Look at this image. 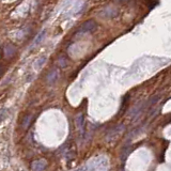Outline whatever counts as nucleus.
I'll use <instances>...</instances> for the list:
<instances>
[{"label": "nucleus", "mask_w": 171, "mask_h": 171, "mask_svg": "<svg viewBox=\"0 0 171 171\" xmlns=\"http://www.w3.org/2000/svg\"><path fill=\"white\" fill-rule=\"evenodd\" d=\"M96 28H98V24L94 22L93 19L87 20L86 23L81 25L78 31L76 32V35H84V34H89L92 33L93 31H95Z\"/></svg>", "instance_id": "f257e3e1"}, {"label": "nucleus", "mask_w": 171, "mask_h": 171, "mask_svg": "<svg viewBox=\"0 0 171 171\" xmlns=\"http://www.w3.org/2000/svg\"><path fill=\"white\" fill-rule=\"evenodd\" d=\"M75 122H76V126H77L78 133H79L80 137L84 138L85 136V131H86V122H85V117L82 114H78L75 118Z\"/></svg>", "instance_id": "39448f33"}, {"label": "nucleus", "mask_w": 171, "mask_h": 171, "mask_svg": "<svg viewBox=\"0 0 171 171\" xmlns=\"http://www.w3.org/2000/svg\"><path fill=\"white\" fill-rule=\"evenodd\" d=\"M58 64L61 69H64L66 65H68V59L65 57H60L59 60H58Z\"/></svg>", "instance_id": "f8f14e48"}, {"label": "nucleus", "mask_w": 171, "mask_h": 171, "mask_svg": "<svg viewBox=\"0 0 171 171\" xmlns=\"http://www.w3.org/2000/svg\"><path fill=\"white\" fill-rule=\"evenodd\" d=\"M47 166V161L45 159H38L31 164V169L33 171H43Z\"/></svg>", "instance_id": "0eeeda50"}, {"label": "nucleus", "mask_w": 171, "mask_h": 171, "mask_svg": "<svg viewBox=\"0 0 171 171\" xmlns=\"http://www.w3.org/2000/svg\"><path fill=\"white\" fill-rule=\"evenodd\" d=\"M124 131H125V125H123V124L117 125L115 128H112L111 131L107 134V136H106V140H107L108 142L115 141V140H117L118 138L122 135V133H123Z\"/></svg>", "instance_id": "f03ea898"}, {"label": "nucleus", "mask_w": 171, "mask_h": 171, "mask_svg": "<svg viewBox=\"0 0 171 171\" xmlns=\"http://www.w3.org/2000/svg\"><path fill=\"white\" fill-rule=\"evenodd\" d=\"M32 119H33V115H26V117L24 118V120H23V128H25V129L28 128L32 122Z\"/></svg>", "instance_id": "9d476101"}, {"label": "nucleus", "mask_w": 171, "mask_h": 171, "mask_svg": "<svg viewBox=\"0 0 171 171\" xmlns=\"http://www.w3.org/2000/svg\"><path fill=\"white\" fill-rule=\"evenodd\" d=\"M119 14V11L118 9L112 8V6H107V8H104L103 10L100 12V15L102 18H106V19H110V18H115L117 17Z\"/></svg>", "instance_id": "20e7f679"}, {"label": "nucleus", "mask_w": 171, "mask_h": 171, "mask_svg": "<svg viewBox=\"0 0 171 171\" xmlns=\"http://www.w3.org/2000/svg\"><path fill=\"white\" fill-rule=\"evenodd\" d=\"M8 115H9V110L8 109L0 110V122H2L3 120H6Z\"/></svg>", "instance_id": "ddd939ff"}, {"label": "nucleus", "mask_w": 171, "mask_h": 171, "mask_svg": "<svg viewBox=\"0 0 171 171\" xmlns=\"http://www.w3.org/2000/svg\"><path fill=\"white\" fill-rule=\"evenodd\" d=\"M143 109H144V102L140 101V102H138V103H136L135 105L131 108V110H129L128 119L135 120L137 117H139V115L143 111Z\"/></svg>", "instance_id": "7ed1b4c3"}, {"label": "nucleus", "mask_w": 171, "mask_h": 171, "mask_svg": "<svg viewBox=\"0 0 171 171\" xmlns=\"http://www.w3.org/2000/svg\"><path fill=\"white\" fill-rule=\"evenodd\" d=\"M58 79H59V71L57 69L52 70L46 76V81H47L48 85H54Z\"/></svg>", "instance_id": "423d86ee"}, {"label": "nucleus", "mask_w": 171, "mask_h": 171, "mask_svg": "<svg viewBox=\"0 0 171 171\" xmlns=\"http://www.w3.org/2000/svg\"><path fill=\"white\" fill-rule=\"evenodd\" d=\"M117 2H127V1H129V0H115Z\"/></svg>", "instance_id": "4468645a"}, {"label": "nucleus", "mask_w": 171, "mask_h": 171, "mask_svg": "<svg viewBox=\"0 0 171 171\" xmlns=\"http://www.w3.org/2000/svg\"><path fill=\"white\" fill-rule=\"evenodd\" d=\"M45 62H46V57L39 58V59L35 61V63H34V68H35L36 70H40V69L42 68L44 64H45Z\"/></svg>", "instance_id": "9b49d317"}, {"label": "nucleus", "mask_w": 171, "mask_h": 171, "mask_svg": "<svg viewBox=\"0 0 171 171\" xmlns=\"http://www.w3.org/2000/svg\"><path fill=\"white\" fill-rule=\"evenodd\" d=\"M45 34H46V31L45 30H43V31H41L40 33L38 34V35L35 36V39H34L33 41V44H32V47H34V46H38L39 44L43 41V39L45 38Z\"/></svg>", "instance_id": "1a4fd4ad"}, {"label": "nucleus", "mask_w": 171, "mask_h": 171, "mask_svg": "<svg viewBox=\"0 0 171 171\" xmlns=\"http://www.w3.org/2000/svg\"><path fill=\"white\" fill-rule=\"evenodd\" d=\"M3 54H4V57L10 59V58H12L16 54V48L12 44H6L3 47Z\"/></svg>", "instance_id": "6e6552de"}, {"label": "nucleus", "mask_w": 171, "mask_h": 171, "mask_svg": "<svg viewBox=\"0 0 171 171\" xmlns=\"http://www.w3.org/2000/svg\"><path fill=\"white\" fill-rule=\"evenodd\" d=\"M2 70H3V69H2V66L0 65V75H1V74H2Z\"/></svg>", "instance_id": "2eb2a0df"}]
</instances>
